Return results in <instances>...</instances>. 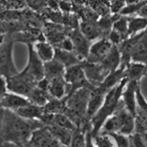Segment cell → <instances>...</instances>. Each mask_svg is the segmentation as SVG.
I'll use <instances>...</instances> for the list:
<instances>
[{
    "label": "cell",
    "mask_w": 147,
    "mask_h": 147,
    "mask_svg": "<svg viewBox=\"0 0 147 147\" xmlns=\"http://www.w3.org/2000/svg\"><path fill=\"white\" fill-rule=\"evenodd\" d=\"M45 127L39 120H28L17 115L15 112L5 110L0 129V144L22 145L27 143L33 131Z\"/></svg>",
    "instance_id": "cell-1"
},
{
    "label": "cell",
    "mask_w": 147,
    "mask_h": 147,
    "mask_svg": "<svg viewBox=\"0 0 147 147\" xmlns=\"http://www.w3.org/2000/svg\"><path fill=\"white\" fill-rule=\"evenodd\" d=\"M91 89L82 88L65 97V111L64 115L75 124L77 128L87 129L91 127L87 119V109Z\"/></svg>",
    "instance_id": "cell-2"
},
{
    "label": "cell",
    "mask_w": 147,
    "mask_h": 147,
    "mask_svg": "<svg viewBox=\"0 0 147 147\" xmlns=\"http://www.w3.org/2000/svg\"><path fill=\"white\" fill-rule=\"evenodd\" d=\"M127 82L128 81L127 79L123 78L118 85L113 88L106 94L102 107L92 117L90 120V125H91V136L93 138L100 133L105 122L115 111L121 99L122 93L124 91Z\"/></svg>",
    "instance_id": "cell-3"
},
{
    "label": "cell",
    "mask_w": 147,
    "mask_h": 147,
    "mask_svg": "<svg viewBox=\"0 0 147 147\" xmlns=\"http://www.w3.org/2000/svg\"><path fill=\"white\" fill-rule=\"evenodd\" d=\"M135 132V118L125 108L121 99L118 107L110 117L106 120L102 127L100 133H118L129 136Z\"/></svg>",
    "instance_id": "cell-4"
},
{
    "label": "cell",
    "mask_w": 147,
    "mask_h": 147,
    "mask_svg": "<svg viewBox=\"0 0 147 147\" xmlns=\"http://www.w3.org/2000/svg\"><path fill=\"white\" fill-rule=\"evenodd\" d=\"M15 38L13 34H6L0 46V75L5 79L10 78L18 74L13 56Z\"/></svg>",
    "instance_id": "cell-5"
},
{
    "label": "cell",
    "mask_w": 147,
    "mask_h": 147,
    "mask_svg": "<svg viewBox=\"0 0 147 147\" xmlns=\"http://www.w3.org/2000/svg\"><path fill=\"white\" fill-rule=\"evenodd\" d=\"M5 81L7 90L10 93L22 96L27 99L31 92L36 88L38 83L24 70L18 72V74L13 77L5 79Z\"/></svg>",
    "instance_id": "cell-6"
},
{
    "label": "cell",
    "mask_w": 147,
    "mask_h": 147,
    "mask_svg": "<svg viewBox=\"0 0 147 147\" xmlns=\"http://www.w3.org/2000/svg\"><path fill=\"white\" fill-rule=\"evenodd\" d=\"M63 77L65 82L70 85L71 90L69 94L82 88H88L91 90L95 88L88 82L85 77L82 63L65 69Z\"/></svg>",
    "instance_id": "cell-7"
},
{
    "label": "cell",
    "mask_w": 147,
    "mask_h": 147,
    "mask_svg": "<svg viewBox=\"0 0 147 147\" xmlns=\"http://www.w3.org/2000/svg\"><path fill=\"white\" fill-rule=\"evenodd\" d=\"M136 104L135 132H147V102L141 93L140 85L136 89Z\"/></svg>",
    "instance_id": "cell-8"
},
{
    "label": "cell",
    "mask_w": 147,
    "mask_h": 147,
    "mask_svg": "<svg viewBox=\"0 0 147 147\" xmlns=\"http://www.w3.org/2000/svg\"><path fill=\"white\" fill-rule=\"evenodd\" d=\"M68 37L71 40L73 44V52L82 61H85L88 55L89 49L91 46V42L89 41L80 32V29L71 30Z\"/></svg>",
    "instance_id": "cell-9"
},
{
    "label": "cell",
    "mask_w": 147,
    "mask_h": 147,
    "mask_svg": "<svg viewBox=\"0 0 147 147\" xmlns=\"http://www.w3.org/2000/svg\"><path fill=\"white\" fill-rule=\"evenodd\" d=\"M32 147H63L55 139L47 127H44L33 131L29 140Z\"/></svg>",
    "instance_id": "cell-10"
},
{
    "label": "cell",
    "mask_w": 147,
    "mask_h": 147,
    "mask_svg": "<svg viewBox=\"0 0 147 147\" xmlns=\"http://www.w3.org/2000/svg\"><path fill=\"white\" fill-rule=\"evenodd\" d=\"M27 44L29 51L28 63L24 71L38 82L44 78V63L38 57L36 52L34 50L33 45L31 43Z\"/></svg>",
    "instance_id": "cell-11"
},
{
    "label": "cell",
    "mask_w": 147,
    "mask_h": 147,
    "mask_svg": "<svg viewBox=\"0 0 147 147\" xmlns=\"http://www.w3.org/2000/svg\"><path fill=\"white\" fill-rule=\"evenodd\" d=\"M112 47V44L107 38H102L97 40L90 46L88 55L85 61L90 63H100L110 52Z\"/></svg>",
    "instance_id": "cell-12"
},
{
    "label": "cell",
    "mask_w": 147,
    "mask_h": 147,
    "mask_svg": "<svg viewBox=\"0 0 147 147\" xmlns=\"http://www.w3.org/2000/svg\"><path fill=\"white\" fill-rule=\"evenodd\" d=\"M82 66L85 77L94 87L99 86L108 76L99 63H90L87 61H83Z\"/></svg>",
    "instance_id": "cell-13"
},
{
    "label": "cell",
    "mask_w": 147,
    "mask_h": 147,
    "mask_svg": "<svg viewBox=\"0 0 147 147\" xmlns=\"http://www.w3.org/2000/svg\"><path fill=\"white\" fill-rule=\"evenodd\" d=\"M144 32H140L133 37L126 39L118 47L121 54V65L127 66L131 62L132 52L140 38L144 36Z\"/></svg>",
    "instance_id": "cell-14"
},
{
    "label": "cell",
    "mask_w": 147,
    "mask_h": 147,
    "mask_svg": "<svg viewBox=\"0 0 147 147\" xmlns=\"http://www.w3.org/2000/svg\"><path fill=\"white\" fill-rule=\"evenodd\" d=\"M140 85V82L129 81L127 82L124 91L122 93L121 100L125 108L135 118L136 112V89Z\"/></svg>",
    "instance_id": "cell-15"
},
{
    "label": "cell",
    "mask_w": 147,
    "mask_h": 147,
    "mask_svg": "<svg viewBox=\"0 0 147 147\" xmlns=\"http://www.w3.org/2000/svg\"><path fill=\"white\" fill-rule=\"evenodd\" d=\"M30 104L31 103L25 97L7 92L0 102V106L5 110H9L16 112L18 109L26 107Z\"/></svg>",
    "instance_id": "cell-16"
},
{
    "label": "cell",
    "mask_w": 147,
    "mask_h": 147,
    "mask_svg": "<svg viewBox=\"0 0 147 147\" xmlns=\"http://www.w3.org/2000/svg\"><path fill=\"white\" fill-rule=\"evenodd\" d=\"M70 90V85L65 82L63 77L55 78L49 81L48 92L54 99H64L69 95Z\"/></svg>",
    "instance_id": "cell-17"
},
{
    "label": "cell",
    "mask_w": 147,
    "mask_h": 147,
    "mask_svg": "<svg viewBox=\"0 0 147 147\" xmlns=\"http://www.w3.org/2000/svg\"><path fill=\"white\" fill-rule=\"evenodd\" d=\"M106 94H107L98 86L91 90L87 109V119L88 121L90 122L92 117L102 107Z\"/></svg>",
    "instance_id": "cell-18"
},
{
    "label": "cell",
    "mask_w": 147,
    "mask_h": 147,
    "mask_svg": "<svg viewBox=\"0 0 147 147\" xmlns=\"http://www.w3.org/2000/svg\"><path fill=\"white\" fill-rule=\"evenodd\" d=\"M79 29L82 35L90 42L96 41L99 39L105 38V35L97 22L82 21L80 23Z\"/></svg>",
    "instance_id": "cell-19"
},
{
    "label": "cell",
    "mask_w": 147,
    "mask_h": 147,
    "mask_svg": "<svg viewBox=\"0 0 147 147\" xmlns=\"http://www.w3.org/2000/svg\"><path fill=\"white\" fill-rule=\"evenodd\" d=\"M99 64L108 75L117 70L121 65V54L118 47L113 45L110 52Z\"/></svg>",
    "instance_id": "cell-20"
},
{
    "label": "cell",
    "mask_w": 147,
    "mask_h": 147,
    "mask_svg": "<svg viewBox=\"0 0 147 147\" xmlns=\"http://www.w3.org/2000/svg\"><path fill=\"white\" fill-rule=\"evenodd\" d=\"M147 74V65L140 63L132 62L131 61L126 66L124 70V78L127 80L128 82H140V80L144 76Z\"/></svg>",
    "instance_id": "cell-21"
},
{
    "label": "cell",
    "mask_w": 147,
    "mask_h": 147,
    "mask_svg": "<svg viewBox=\"0 0 147 147\" xmlns=\"http://www.w3.org/2000/svg\"><path fill=\"white\" fill-rule=\"evenodd\" d=\"M15 113L23 119L28 120H39L40 121L46 114L44 107H40L32 104H30L26 107L18 109Z\"/></svg>",
    "instance_id": "cell-22"
},
{
    "label": "cell",
    "mask_w": 147,
    "mask_h": 147,
    "mask_svg": "<svg viewBox=\"0 0 147 147\" xmlns=\"http://www.w3.org/2000/svg\"><path fill=\"white\" fill-rule=\"evenodd\" d=\"M54 59L62 64L65 69L83 62L73 52H68L58 48H55Z\"/></svg>",
    "instance_id": "cell-23"
},
{
    "label": "cell",
    "mask_w": 147,
    "mask_h": 147,
    "mask_svg": "<svg viewBox=\"0 0 147 147\" xmlns=\"http://www.w3.org/2000/svg\"><path fill=\"white\" fill-rule=\"evenodd\" d=\"M44 78L49 81L55 78L63 77L65 71V67L55 59L49 62L44 63Z\"/></svg>",
    "instance_id": "cell-24"
},
{
    "label": "cell",
    "mask_w": 147,
    "mask_h": 147,
    "mask_svg": "<svg viewBox=\"0 0 147 147\" xmlns=\"http://www.w3.org/2000/svg\"><path fill=\"white\" fill-rule=\"evenodd\" d=\"M46 127L54 136V138L57 139V141L60 142L61 145L65 147L69 146L72 136V132L71 131L55 124H51L47 125Z\"/></svg>",
    "instance_id": "cell-25"
},
{
    "label": "cell",
    "mask_w": 147,
    "mask_h": 147,
    "mask_svg": "<svg viewBox=\"0 0 147 147\" xmlns=\"http://www.w3.org/2000/svg\"><path fill=\"white\" fill-rule=\"evenodd\" d=\"M34 50L36 52L38 57L42 62L47 63L54 59L55 48L49 43L44 41H38L33 47Z\"/></svg>",
    "instance_id": "cell-26"
},
{
    "label": "cell",
    "mask_w": 147,
    "mask_h": 147,
    "mask_svg": "<svg viewBox=\"0 0 147 147\" xmlns=\"http://www.w3.org/2000/svg\"><path fill=\"white\" fill-rule=\"evenodd\" d=\"M131 61L147 65V35L146 34H144L135 47Z\"/></svg>",
    "instance_id": "cell-27"
},
{
    "label": "cell",
    "mask_w": 147,
    "mask_h": 147,
    "mask_svg": "<svg viewBox=\"0 0 147 147\" xmlns=\"http://www.w3.org/2000/svg\"><path fill=\"white\" fill-rule=\"evenodd\" d=\"M147 27V18L138 16H131L128 21L129 38L133 37L144 32Z\"/></svg>",
    "instance_id": "cell-28"
},
{
    "label": "cell",
    "mask_w": 147,
    "mask_h": 147,
    "mask_svg": "<svg viewBox=\"0 0 147 147\" xmlns=\"http://www.w3.org/2000/svg\"><path fill=\"white\" fill-rule=\"evenodd\" d=\"M53 99L48 92L43 91L38 88H35L27 97L29 102L32 105L40 107H44L50 99Z\"/></svg>",
    "instance_id": "cell-29"
},
{
    "label": "cell",
    "mask_w": 147,
    "mask_h": 147,
    "mask_svg": "<svg viewBox=\"0 0 147 147\" xmlns=\"http://www.w3.org/2000/svg\"><path fill=\"white\" fill-rule=\"evenodd\" d=\"M147 4V1H139V0H127L126 1V6L122 9L119 15L122 16L131 17L134 14L138 13V12Z\"/></svg>",
    "instance_id": "cell-30"
},
{
    "label": "cell",
    "mask_w": 147,
    "mask_h": 147,
    "mask_svg": "<svg viewBox=\"0 0 147 147\" xmlns=\"http://www.w3.org/2000/svg\"><path fill=\"white\" fill-rule=\"evenodd\" d=\"M45 113L64 114L65 111V99H52L44 106Z\"/></svg>",
    "instance_id": "cell-31"
},
{
    "label": "cell",
    "mask_w": 147,
    "mask_h": 147,
    "mask_svg": "<svg viewBox=\"0 0 147 147\" xmlns=\"http://www.w3.org/2000/svg\"><path fill=\"white\" fill-rule=\"evenodd\" d=\"M129 16H122L118 20L115 21L113 24L112 30L117 32L121 37L122 40L124 41L126 39L129 38L128 34V21Z\"/></svg>",
    "instance_id": "cell-32"
},
{
    "label": "cell",
    "mask_w": 147,
    "mask_h": 147,
    "mask_svg": "<svg viewBox=\"0 0 147 147\" xmlns=\"http://www.w3.org/2000/svg\"><path fill=\"white\" fill-rule=\"evenodd\" d=\"M86 130L87 129L77 128L75 131H74L69 147H85Z\"/></svg>",
    "instance_id": "cell-33"
},
{
    "label": "cell",
    "mask_w": 147,
    "mask_h": 147,
    "mask_svg": "<svg viewBox=\"0 0 147 147\" xmlns=\"http://www.w3.org/2000/svg\"><path fill=\"white\" fill-rule=\"evenodd\" d=\"M93 139L95 142L96 147H114L110 137L107 135L99 134Z\"/></svg>",
    "instance_id": "cell-34"
},
{
    "label": "cell",
    "mask_w": 147,
    "mask_h": 147,
    "mask_svg": "<svg viewBox=\"0 0 147 147\" xmlns=\"http://www.w3.org/2000/svg\"><path fill=\"white\" fill-rule=\"evenodd\" d=\"M107 136L113 138L115 140L117 147H130L128 136L118 133H109Z\"/></svg>",
    "instance_id": "cell-35"
},
{
    "label": "cell",
    "mask_w": 147,
    "mask_h": 147,
    "mask_svg": "<svg viewBox=\"0 0 147 147\" xmlns=\"http://www.w3.org/2000/svg\"><path fill=\"white\" fill-rule=\"evenodd\" d=\"M128 137L130 147H146L140 133L135 132Z\"/></svg>",
    "instance_id": "cell-36"
},
{
    "label": "cell",
    "mask_w": 147,
    "mask_h": 147,
    "mask_svg": "<svg viewBox=\"0 0 147 147\" xmlns=\"http://www.w3.org/2000/svg\"><path fill=\"white\" fill-rule=\"evenodd\" d=\"M110 10L112 15H117L120 13L122 9L126 6V1H110Z\"/></svg>",
    "instance_id": "cell-37"
},
{
    "label": "cell",
    "mask_w": 147,
    "mask_h": 147,
    "mask_svg": "<svg viewBox=\"0 0 147 147\" xmlns=\"http://www.w3.org/2000/svg\"><path fill=\"white\" fill-rule=\"evenodd\" d=\"M107 38L112 44V45L116 46V47H119L123 42V40H122L121 35L113 30H110V32H109L108 35H107Z\"/></svg>",
    "instance_id": "cell-38"
},
{
    "label": "cell",
    "mask_w": 147,
    "mask_h": 147,
    "mask_svg": "<svg viewBox=\"0 0 147 147\" xmlns=\"http://www.w3.org/2000/svg\"><path fill=\"white\" fill-rule=\"evenodd\" d=\"M56 48L60 49H63V50L68 51V52H73L74 50V47L73 44H72V41L69 37H66L65 39L63 40V41L60 43L58 45V47H56Z\"/></svg>",
    "instance_id": "cell-39"
},
{
    "label": "cell",
    "mask_w": 147,
    "mask_h": 147,
    "mask_svg": "<svg viewBox=\"0 0 147 147\" xmlns=\"http://www.w3.org/2000/svg\"><path fill=\"white\" fill-rule=\"evenodd\" d=\"M59 5V10L63 13V14L70 13L71 11L73 10V6H72V3L69 2H65V1H60L58 2Z\"/></svg>",
    "instance_id": "cell-40"
},
{
    "label": "cell",
    "mask_w": 147,
    "mask_h": 147,
    "mask_svg": "<svg viewBox=\"0 0 147 147\" xmlns=\"http://www.w3.org/2000/svg\"><path fill=\"white\" fill-rule=\"evenodd\" d=\"M85 147H96L93 143V138L91 136V127L86 130L85 133Z\"/></svg>",
    "instance_id": "cell-41"
},
{
    "label": "cell",
    "mask_w": 147,
    "mask_h": 147,
    "mask_svg": "<svg viewBox=\"0 0 147 147\" xmlns=\"http://www.w3.org/2000/svg\"><path fill=\"white\" fill-rule=\"evenodd\" d=\"M0 147H32L30 144L29 141L27 143L22 145H16V144H10V143H2L0 144Z\"/></svg>",
    "instance_id": "cell-42"
},
{
    "label": "cell",
    "mask_w": 147,
    "mask_h": 147,
    "mask_svg": "<svg viewBox=\"0 0 147 147\" xmlns=\"http://www.w3.org/2000/svg\"><path fill=\"white\" fill-rule=\"evenodd\" d=\"M136 16L147 18V4L144 5V7L138 12V13L136 14Z\"/></svg>",
    "instance_id": "cell-43"
},
{
    "label": "cell",
    "mask_w": 147,
    "mask_h": 147,
    "mask_svg": "<svg viewBox=\"0 0 147 147\" xmlns=\"http://www.w3.org/2000/svg\"><path fill=\"white\" fill-rule=\"evenodd\" d=\"M144 34H146V35H147V27H146V30H144Z\"/></svg>",
    "instance_id": "cell-44"
},
{
    "label": "cell",
    "mask_w": 147,
    "mask_h": 147,
    "mask_svg": "<svg viewBox=\"0 0 147 147\" xmlns=\"http://www.w3.org/2000/svg\"><path fill=\"white\" fill-rule=\"evenodd\" d=\"M146 76H147V74H146Z\"/></svg>",
    "instance_id": "cell-45"
}]
</instances>
